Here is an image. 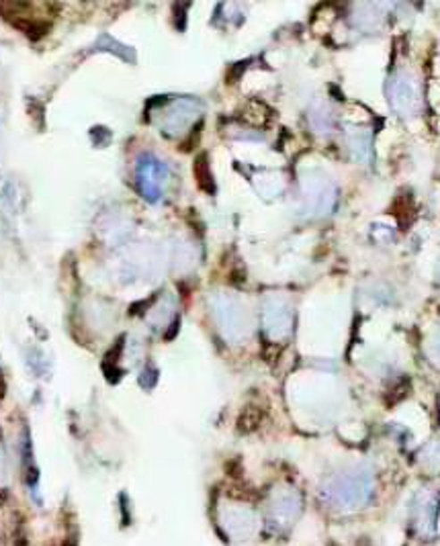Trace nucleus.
I'll return each mask as SVG.
<instances>
[{
    "mask_svg": "<svg viewBox=\"0 0 440 546\" xmlns=\"http://www.w3.org/2000/svg\"><path fill=\"white\" fill-rule=\"evenodd\" d=\"M371 489L373 477L369 475V471L354 468V471L342 473L328 483L324 489V497L332 508L353 512V509L365 506L369 495H371Z\"/></svg>",
    "mask_w": 440,
    "mask_h": 546,
    "instance_id": "nucleus-1",
    "label": "nucleus"
},
{
    "mask_svg": "<svg viewBox=\"0 0 440 546\" xmlns=\"http://www.w3.org/2000/svg\"><path fill=\"white\" fill-rule=\"evenodd\" d=\"M389 101L397 113L411 117L420 109V88L410 74H397L389 82Z\"/></svg>",
    "mask_w": 440,
    "mask_h": 546,
    "instance_id": "nucleus-2",
    "label": "nucleus"
},
{
    "mask_svg": "<svg viewBox=\"0 0 440 546\" xmlns=\"http://www.w3.org/2000/svg\"><path fill=\"white\" fill-rule=\"evenodd\" d=\"M221 524L226 532H229L232 536H248L250 532L254 530L256 520L250 509L246 508H226L221 512Z\"/></svg>",
    "mask_w": 440,
    "mask_h": 546,
    "instance_id": "nucleus-3",
    "label": "nucleus"
},
{
    "mask_svg": "<svg viewBox=\"0 0 440 546\" xmlns=\"http://www.w3.org/2000/svg\"><path fill=\"white\" fill-rule=\"evenodd\" d=\"M297 509H299L297 493H291V492L278 493L275 500H272V508H270L272 520L285 526V524L297 516Z\"/></svg>",
    "mask_w": 440,
    "mask_h": 546,
    "instance_id": "nucleus-4",
    "label": "nucleus"
},
{
    "mask_svg": "<svg viewBox=\"0 0 440 546\" xmlns=\"http://www.w3.org/2000/svg\"><path fill=\"white\" fill-rule=\"evenodd\" d=\"M435 500L432 497H420L418 500V506H416V530L420 532H430L435 530Z\"/></svg>",
    "mask_w": 440,
    "mask_h": 546,
    "instance_id": "nucleus-5",
    "label": "nucleus"
},
{
    "mask_svg": "<svg viewBox=\"0 0 440 546\" xmlns=\"http://www.w3.org/2000/svg\"><path fill=\"white\" fill-rule=\"evenodd\" d=\"M4 477V465H3V459H0V481H3Z\"/></svg>",
    "mask_w": 440,
    "mask_h": 546,
    "instance_id": "nucleus-6",
    "label": "nucleus"
},
{
    "mask_svg": "<svg viewBox=\"0 0 440 546\" xmlns=\"http://www.w3.org/2000/svg\"><path fill=\"white\" fill-rule=\"evenodd\" d=\"M435 348L438 350V356H440V335L436 338V342H435Z\"/></svg>",
    "mask_w": 440,
    "mask_h": 546,
    "instance_id": "nucleus-7",
    "label": "nucleus"
}]
</instances>
